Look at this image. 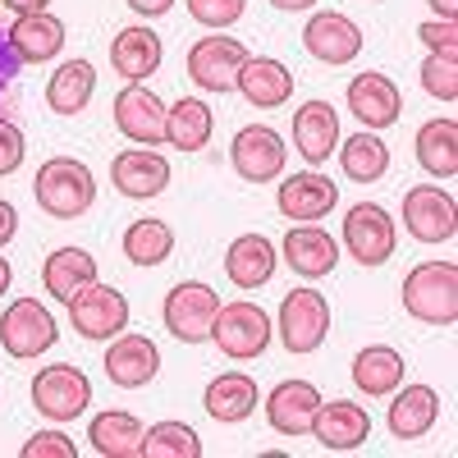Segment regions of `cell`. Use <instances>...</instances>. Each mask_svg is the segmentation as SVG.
Wrapping results in <instances>:
<instances>
[{"label": "cell", "instance_id": "f1b7e54d", "mask_svg": "<svg viewBox=\"0 0 458 458\" xmlns=\"http://www.w3.org/2000/svg\"><path fill=\"white\" fill-rule=\"evenodd\" d=\"M202 403H207V412L216 417V422L234 427V422H243V417L257 412L261 394H257V380H252V376H243V371H225V376H216L211 386H207Z\"/></svg>", "mask_w": 458, "mask_h": 458}, {"label": "cell", "instance_id": "3957f363", "mask_svg": "<svg viewBox=\"0 0 458 458\" xmlns=\"http://www.w3.org/2000/svg\"><path fill=\"white\" fill-rule=\"evenodd\" d=\"M211 339L225 358L234 362H248V358H261L266 344H271V317H266L257 302L239 298V302H220V312L211 321Z\"/></svg>", "mask_w": 458, "mask_h": 458}, {"label": "cell", "instance_id": "681fc988", "mask_svg": "<svg viewBox=\"0 0 458 458\" xmlns=\"http://www.w3.org/2000/svg\"><path fill=\"white\" fill-rule=\"evenodd\" d=\"M10 276H14V271H10V261H5V257H0V293H5V289H10Z\"/></svg>", "mask_w": 458, "mask_h": 458}, {"label": "cell", "instance_id": "d590c367", "mask_svg": "<svg viewBox=\"0 0 458 458\" xmlns=\"http://www.w3.org/2000/svg\"><path fill=\"white\" fill-rule=\"evenodd\" d=\"M174 252V229L165 220H133L124 229V257L133 266H161Z\"/></svg>", "mask_w": 458, "mask_h": 458}, {"label": "cell", "instance_id": "836d02e7", "mask_svg": "<svg viewBox=\"0 0 458 458\" xmlns=\"http://www.w3.org/2000/svg\"><path fill=\"white\" fill-rule=\"evenodd\" d=\"M417 161H422L427 174L436 179H454L458 174V124L449 120H427L417 129Z\"/></svg>", "mask_w": 458, "mask_h": 458}, {"label": "cell", "instance_id": "8992f818", "mask_svg": "<svg viewBox=\"0 0 458 458\" xmlns=\"http://www.w3.org/2000/svg\"><path fill=\"white\" fill-rule=\"evenodd\" d=\"M330 335V302L321 289H293L280 302V339L289 353H317Z\"/></svg>", "mask_w": 458, "mask_h": 458}, {"label": "cell", "instance_id": "30bf717a", "mask_svg": "<svg viewBox=\"0 0 458 458\" xmlns=\"http://www.w3.org/2000/svg\"><path fill=\"white\" fill-rule=\"evenodd\" d=\"M248 64V47L239 37H202L188 51V79H193L202 92H234L239 69Z\"/></svg>", "mask_w": 458, "mask_h": 458}, {"label": "cell", "instance_id": "ab89813d", "mask_svg": "<svg viewBox=\"0 0 458 458\" xmlns=\"http://www.w3.org/2000/svg\"><path fill=\"white\" fill-rule=\"evenodd\" d=\"M23 157H28V138H23V129H19L14 120H5V114H0V174H14V170L23 165Z\"/></svg>", "mask_w": 458, "mask_h": 458}, {"label": "cell", "instance_id": "7dc6e473", "mask_svg": "<svg viewBox=\"0 0 458 458\" xmlns=\"http://www.w3.org/2000/svg\"><path fill=\"white\" fill-rule=\"evenodd\" d=\"M427 5H431L440 19H454V14H458V0H427Z\"/></svg>", "mask_w": 458, "mask_h": 458}, {"label": "cell", "instance_id": "e575fe53", "mask_svg": "<svg viewBox=\"0 0 458 458\" xmlns=\"http://www.w3.org/2000/svg\"><path fill=\"white\" fill-rule=\"evenodd\" d=\"M335 151H339L344 174H349L353 183H376V179H386V170H390V147L380 142L371 129H362V133H353V138H344Z\"/></svg>", "mask_w": 458, "mask_h": 458}, {"label": "cell", "instance_id": "7402d4cb", "mask_svg": "<svg viewBox=\"0 0 458 458\" xmlns=\"http://www.w3.org/2000/svg\"><path fill=\"white\" fill-rule=\"evenodd\" d=\"M284 261L302 280H321L339 266V243L326 234L321 225H293L284 234Z\"/></svg>", "mask_w": 458, "mask_h": 458}, {"label": "cell", "instance_id": "8d00e7d4", "mask_svg": "<svg viewBox=\"0 0 458 458\" xmlns=\"http://www.w3.org/2000/svg\"><path fill=\"white\" fill-rule=\"evenodd\" d=\"M142 458H202V440L183 422H157L142 436Z\"/></svg>", "mask_w": 458, "mask_h": 458}, {"label": "cell", "instance_id": "bcb514c9", "mask_svg": "<svg viewBox=\"0 0 458 458\" xmlns=\"http://www.w3.org/2000/svg\"><path fill=\"white\" fill-rule=\"evenodd\" d=\"M0 5L14 10V14H42V10L51 5V0H0Z\"/></svg>", "mask_w": 458, "mask_h": 458}, {"label": "cell", "instance_id": "4316f807", "mask_svg": "<svg viewBox=\"0 0 458 458\" xmlns=\"http://www.w3.org/2000/svg\"><path fill=\"white\" fill-rule=\"evenodd\" d=\"M440 422V394L431 386H403L390 403V436L394 440H422Z\"/></svg>", "mask_w": 458, "mask_h": 458}, {"label": "cell", "instance_id": "9a60e30c", "mask_svg": "<svg viewBox=\"0 0 458 458\" xmlns=\"http://www.w3.org/2000/svg\"><path fill=\"white\" fill-rule=\"evenodd\" d=\"M106 376H110V386H120V390H142L151 376L161 371V349L151 344L147 335H114L110 339V349H106Z\"/></svg>", "mask_w": 458, "mask_h": 458}, {"label": "cell", "instance_id": "ffe728a7", "mask_svg": "<svg viewBox=\"0 0 458 458\" xmlns=\"http://www.w3.org/2000/svg\"><path fill=\"white\" fill-rule=\"evenodd\" d=\"M349 110L358 114V120L380 133V129H390L399 120V110H403V97L394 88V79H386V73H358V79L349 83Z\"/></svg>", "mask_w": 458, "mask_h": 458}, {"label": "cell", "instance_id": "d6a6232c", "mask_svg": "<svg viewBox=\"0 0 458 458\" xmlns=\"http://www.w3.org/2000/svg\"><path fill=\"white\" fill-rule=\"evenodd\" d=\"M211 129H216V114H211V106L198 101V97L174 101L170 114H165V142L179 147V151H202V147L211 142Z\"/></svg>", "mask_w": 458, "mask_h": 458}, {"label": "cell", "instance_id": "8fae6325", "mask_svg": "<svg viewBox=\"0 0 458 458\" xmlns=\"http://www.w3.org/2000/svg\"><path fill=\"white\" fill-rule=\"evenodd\" d=\"M394 220L386 207L376 202H358L349 207V216H344V248H349L353 261L362 266H386L394 257Z\"/></svg>", "mask_w": 458, "mask_h": 458}, {"label": "cell", "instance_id": "74e56055", "mask_svg": "<svg viewBox=\"0 0 458 458\" xmlns=\"http://www.w3.org/2000/svg\"><path fill=\"white\" fill-rule=\"evenodd\" d=\"M422 88L440 101H454L458 97V60L454 55H427L422 64Z\"/></svg>", "mask_w": 458, "mask_h": 458}, {"label": "cell", "instance_id": "44dd1931", "mask_svg": "<svg viewBox=\"0 0 458 458\" xmlns=\"http://www.w3.org/2000/svg\"><path fill=\"white\" fill-rule=\"evenodd\" d=\"M293 147L308 165H326L330 151L339 147V114L330 101H302L293 114Z\"/></svg>", "mask_w": 458, "mask_h": 458}, {"label": "cell", "instance_id": "7a4b0ae2", "mask_svg": "<svg viewBox=\"0 0 458 458\" xmlns=\"http://www.w3.org/2000/svg\"><path fill=\"white\" fill-rule=\"evenodd\" d=\"M403 312L422 326H454L458 321V266L454 261H422L403 276Z\"/></svg>", "mask_w": 458, "mask_h": 458}, {"label": "cell", "instance_id": "5b68a950", "mask_svg": "<svg viewBox=\"0 0 458 458\" xmlns=\"http://www.w3.org/2000/svg\"><path fill=\"white\" fill-rule=\"evenodd\" d=\"M32 403L42 417H51V422H73V417H83L88 403H92V380L73 362L42 367L32 376Z\"/></svg>", "mask_w": 458, "mask_h": 458}, {"label": "cell", "instance_id": "603a6c76", "mask_svg": "<svg viewBox=\"0 0 458 458\" xmlns=\"http://www.w3.org/2000/svg\"><path fill=\"white\" fill-rule=\"evenodd\" d=\"M161 55H165V47H161V37L151 32L147 23L120 28V32H114V42H110V64L120 69L129 83L151 79V73L161 69Z\"/></svg>", "mask_w": 458, "mask_h": 458}, {"label": "cell", "instance_id": "5bb4252c", "mask_svg": "<svg viewBox=\"0 0 458 458\" xmlns=\"http://www.w3.org/2000/svg\"><path fill=\"white\" fill-rule=\"evenodd\" d=\"M302 47H308V55H317L321 64H349L362 51V28L339 10H321V14L308 19V28H302Z\"/></svg>", "mask_w": 458, "mask_h": 458}, {"label": "cell", "instance_id": "c3c4849f", "mask_svg": "<svg viewBox=\"0 0 458 458\" xmlns=\"http://www.w3.org/2000/svg\"><path fill=\"white\" fill-rule=\"evenodd\" d=\"M271 5H276V10H293V14H298V10H312L317 0H271Z\"/></svg>", "mask_w": 458, "mask_h": 458}, {"label": "cell", "instance_id": "e0dca14e", "mask_svg": "<svg viewBox=\"0 0 458 458\" xmlns=\"http://www.w3.org/2000/svg\"><path fill=\"white\" fill-rule=\"evenodd\" d=\"M110 179L114 188H120L124 198H157L165 193V183H170V161L161 157V151H151V147H129L120 151V157L110 161Z\"/></svg>", "mask_w": 458, "mask_h": 458}, {"label": "cell", "instance_id": "ee69618b", "mask_svg": "<svg viewBox=\"0 0 458 458\" xmlns=\"http://www.w3.org/2000/svg\"><path fill=\"white\" fill-rule=\"evenodd\" d=\"M14 234H19V211H14V202L0 198V248H5Z\"/></svg>", "mask_w": 458, "mask_h": 458}, {"label": "cell", "instance_id": "52a82bcc", "mask_svg": "<svg viewBox=\"0 0 458 458\" xmlns=\"http://www.w3.org/2000/svg\"><path fill=\"white\" fill-rule=\"evenodd\" d=\"M220 312V293L202 280H179L165 293V330L179 344H202L211 339V321Z\"/></svg>", "mask_w": 458, "mask_h": 458}, {"label": "cell", "instance_id": "ba28073f", "mask_svg": "<svg viewBox=\"0 0 458 458\" xmlns=\"http://www.w3.org/2000/svg\"><path fill=\"white\" fill-rule=\"evenodd\" d=\"M403 229L417 243H449L458 234V207L440 183H417L403 193Z\"/></svg>", "mask_w": 458, "mask_h": 458}, {"label": "cell", "instance_id": "277c9868", "mask_svg": "<svg viewBox=\"0 0 458 458\" xmlns=\"http://www.w3.org/2000/svg\"><path fill=\"white\" fill-rule=\"evenodd\" d=\"M55 339H60V330H55V317L47 312V302L14 298L10 308L0 312V349H5L10 358H19V362L47 353Z\"/></svg>", "mask_w": 458, "mask_h": 458}, {"label": "cell", "instance_id": "2e32d148", "mask_svg": "<svg viewBox=\"0 0 458 458\" xmlns=\"http://www.w3.org/2000/svg\"><path fill=\"white\" fill-rule=\"evenodd\" d=\"M317 403H321V390L312 380H280V386L266 394V422H271L276 436H308L312 431V417H317Z\"/></svg>", "mask_w": 458, "mask_h": 458}, {"label": "cell", "instance_id": "4fadbf2b", "mask_svg": "<svg viewBox=\"0 0 458 458\" xmlns=\"http://www.w3.org/2000/svg\"><path fill=\"white\" fill-rule=\"evenodd\" d=\"M165 114H170V106L142 83H129L120 97H114V129L138 147L165 142Z\"/></svg>", "mask_w": 458, "mask_h": 458}, {"label": "cell", "instance_id": "f35d334b", "mask_svg": "<svg viewBox=\"0 0 458 458\" xmlns=\"http://www.w3.org/2000/svg\"><path fill=\"white\" fill-rule=\"evenodd\" d=\"M248 10V0H188V14H193L202 28H234Z\"/></svg>", "mask_w": 458, "mask_h": 458}, {"label": "cell", "instance_id": "d4e9b609", "mask_svg": "<svg viewBox=\"0 0 458 458\" xmlns=\"http://www.w3.org/2000/svg\"><path fill=\"white\" fill-rule=\"evenodd\" d=\"M276 261H280V252H276V243L266 234H239L234 243H229V252H225V276L234 280L239 289H261L266 280L276 276Z\"/></svg>", "mask_w": 458, "mask_h": 458}, {"label": "cell", "instance_id": "9c48e42d", "mask_svg": "<svg viewBox=\"0 0 458 458\" xmlns=\"http://www.w3.org/2000/svg\"><path fill=\"white\" fill-rule=\"evenodd\" d=\"M229 161H234V174L248 179V183H271L284 174V161H289V147L284 138L271 129V124H248L234 133L229 142Z\"/></svg>", "mask_w": 458, "mask_h": 458}, {"label": "cell", "instance_id": "f546056e", "mask_svg": "<svg viewBox=\"0 0 458 458\" xmlns=\"http://www.w3.org/2000/svg\"><path fill=\"white\" fill-rule=\"evenodd\" d=\"M353 386L367 399H386L403 386V358L390 349V344H367V349L353 358Z\"/></svg>", "mask_w": 458, "mask_h": 458}, {"label": "cell", "instance_id": "1f68e13d", "mask_svg": "<svg viewBox=\"0 0 458 458\" xmlns=\"http://www.w3.org/2000/svg\"><path fill=\"white\" fill-rule=\"evenodd\" d=\"M92 92H97V69L88 60H64L47 83V106L55 114H83Z\"/></svg>", "mask_w": 458, "mask_h": 458}, {"label": "cell", "instance_id": "b9f144b4", "mask_svg": "<svg viewBox=\"0 0 458 458\" xmlns=\"http://www.w3.org/2000/svg\"><path fill=\"white\" fill-rule=\"evenodd\" d=\"M417 37L427 42L431 55H454V51H458V28H454V19H431V23L417 28Z\"/></svg>", "mask_w": 458, "mask_h": 458}, {"label": "cell", "instance_id": "7bdbcfd3", "mask_svg": "<svg viewBox=\"0 0 458 458\" xmlns=\"http://www.w3.org/2000/svg\"><path fill=\"white\" fill-rule=\"evenodd\" d=\"M19 73H23V60H19V51L10 47V37L0 32V110H5V101L14 97Z\"/></svg>", "mask_w": 458, "mask_h": 458}, {"label": "cell", "instance_id": "d6986e66", "mask_svg": "<svg viewBox=\"0 0 458 458\" xmlns=\"http://www.w3.org/2000/svg\"><path fill=\"white\" fill-rule=\"evenodd\" d=\"M335 202H339V188L317 170L289 174L280 183V193H276V207H280L284 220H321V216L335 211Z\"/></svg>", "mask_w": 458, "mask_h": 458}, {"label": "cell", "instance_id": "83f0119b", "mask_svg": "<svg viewBox=\"0 0 458 458\" xmlns=\"http://www.w3.org/2000/svg\"><path fill=\"white\" fill-rule=\"evenodd\" d=\"M142 436H147V427L124 408L97 412L88 427V440L101 458H142Z\"/></svg>", "mask_w": 458, "mask_h": 458}, {"label": "cell", "instance_id": "7c38bea8", "mask_svg": "<svg viewBox=\"0 0 458 458\" xmlns=\"http://www.w3.org/2000/svg\"><path fill=\"white\" fill-rule=\"evenodd\" d=\"M69 321H73V330H79L83 339H114L129 326V298L114 284L92 280L83 293L69 298Z\"/></svg>", "mask_w": 458, "mask_h": 458}, {"label": "cell", "instance_id": "ac0fdd59", "mask_svg": "<svg viewBox=\"0 0 458 458\" xmlns=\"http://www.w3.org/2000/svg\"><path fill=\"white\" fill-rule=\"evenodd\" d=\"M312 436L321 440V449H358L367 436H371V417L362 403H349V399H321L317 403V417H312Z\"/></svg>", "mask_w": 458, "mask_h": 458}, {"label": "cell", "instance_id": "6da1fadb", "mask_svg": "<svg viewBox=\"0 0 458 458\" xmlns=\"http://www.w3.org/2000/svg\"><path fill=\"white\" fill-rule=\"evenodd\" d=\"M37 207H42L51 220H79L83 211H92L97 202V179L83 161L73 157H51L32 179Z\"/></svg>", "mask_w": 458, "mask_h": 458}, {"label": "cell", "instance_id": "484cf974", "mask_svg": "<svg viewBox=\"0 0 458 458\" xmlns=\"http://www.w3.org/2000/svg\"><path fill=\"white\" fill-rule=\"evenodd\" d=\"M5 37H10V47L19 51L23 64H47V60H55V55L64 51V23H60L51 10H42V14H19Z\"/></svg>", "mask_w": 458, "mask_h": 458}, {"label": "cell", "instance_id": "4dcf8cb0", "mask_svg": "<svg viewBox=\"0 0 458 458\" xmlns=\"http://www.w3.org/2000/svg\"><path fill=\"white\" fill-rule=\"evenodd\" d=\"M92 280H97V257L83 252V248H55L47 257V266H42V284L60 302H69L73 293H83Z\"/></svg>", "mask_w": 458, "mask_h": 458}, {"label": "cell", "instance_id": "60d3db41", "mask_svg": "<svg viewBox=\"0 0 458 458\" xmlns=\"http://www.w3.org/2000/svg\"><path fill=\"white\" fill-rule=\"evenodd\" d=\"M23 458H79V449H73V440L69 436H60V431H37L32 440H23V449H19Z\"/></svg>", "mask_w": 458, "mask_h": 458}, {"label": "cell", "instance_id": "f6af8a7d", "mask_svg": "<svg viewBox=\"0 0 458 458\" xmlns=\"http://www.w3.org/2000/svg\"><path fill=\"white\" fill-rule=\"evenodd\" d=\"M124 5H129L133 14H142V19H161V14L174 10V0H124Z\"/></svg>", "mask_w": 458, "mask_h": 458}, {"label": "cell", "instance_id": "cb8c5ba5", "mask_svg": "<svg viewBox=\"0 0 458 458\" xmlns=\"http://www.w3.org/2000/svg\"><path fill=\"white\" fill-rule=\"evenodd\" d=\"M234 88L257 110H280L293 97V73L280 60H271V55H248V64L239 69V83Z\"/></svg>", "mask_w": 458, "mask_h": 458}]
</instances>
